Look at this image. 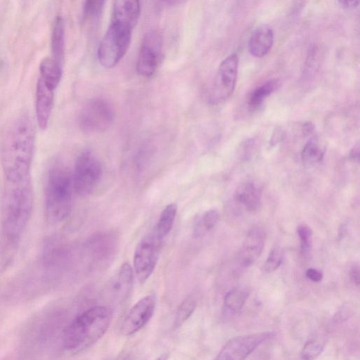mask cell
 <instances>
[{"label": "cell", "instance_id": "1", "mask_svg": "<svg viewBox=\"0 0 360 360\" xmlns=\"http://www.w3.org/2000/svg\"><path fill=\"white\" fill-rule=\"evenodd\" d=\"M33 205L30 175L16 181L6 180L0 209V271L7 269L14 260L30 221Z\"/></svg>", "mask_w": 360, "mask_h": 360}, {"label": "cell", "instance_id": "2", "mask_svg": "<svg viewBox=\"0 0 360 360\" xmlns=\"http://www.w3.org/2000/svg\"><path fill=\"white\" fill-rule=\"evenodd\" d=\"M35 143V129L27 112L15 115L6 125L1 144V160L7 181L30 175Z\"/></svg>", "mask_w": 360, "mask_h": 360}, {"label": "cell", "instance_id": "3", "mask_svg": "<svg viewBox=\"0 0 360 360\" xmlns=\"http://www.w3.org/2000/svg\"><path fill=\"white\" fill-rule=\"evenodd\" d=\"M111 319L110 309L103 305L94 306L82 311L63 330L64 349L77 354L89 348L106 333Z\"/></svg>", "mask_w": 360, "mask_h": 360}, {"label": "cell", "instance_id": "4", "mask_svg": "<svg viewBox=\"0 0 360 360\" xmlns=\"http://www.w3.org/2000/svg\"><path fill=\"white\" fill-rule=\"evenodd\" d=\"M74 188L72 174L65 165L56 163L48 171L45 183V212L49 221L57 223L70 214Z\"/></svg>", "mask_w": 360, "mask_h": 360}, {"label": "cell", "instance_id": "5", "mask_svg": "<svg viewBox=\"0 0 360 360\" xmlns=\"http://www.w3.org/2000/svg\"><path fill=\"white\" fill-rule=\"evenodd\" d=\"M131 31L110 22L97 50L98 60L103 67L112 68L122 60L129 47Z\"/></svg>", "mask_w": 360, "mask_h": 360}, {"label": "cell", "instance_id": "6", "mask_svg": "<svg viewBox=\"0 0 360 360\" xmlns=\"http://www.w3.org/2000/svg\"><path fill=\"white\" fill-rule=\"evenodd\" d=\"M164 240L153 231L143 236L138 243L133 259L134 273L141 283L153 274L159 259Z\"/></svg>", "mask_w": 360, "mask_h": 360}, {"label": "cell", "instance_id": "7", "mask_svg": "<svg viewBox=\"0 0 360 360\" xmlns=\"http://www.w3.org/2000/svg\"><path fill=\"white\" fill-rule=\"evenodd\" d=\"M103 174L98 159L89 150L83 151L77 158L72 181L74 191L79 196L91 194L98 186Z\"/></svg>", "mask_w": 360, "mask_h": 360}, {"label": "cell", "instance_id": "8", "mask_svg": "<svg viewBox=\"0 0 360 360\" xmlns=\"http://www.w3.org/2000/svg\"><path fill=\"white\" fill-rule=\"evenodd\" d=\"M115 112L106 100L97 98L86 102L79 115L80 129L86 133L105 131L114 120Z\"/></svg>", "mask_w": 360, "mask_h": 360}, {"label": "cell", "instance_id": "9", "mask_svg": "<svg viewBox=\"0 0 360 360\" xmlns=\"http://www.w3.org/2000/svg\"><path fill=\"white\" fill-rule=\"evenodd\" d=\"M162 50V37L156 30L146 32L136 61V71L142 77L152 76L158 68Z\"/></svg>", "mask_w": 360, "mask_h": 360}, {"label": "cell", "instance_id": "10", "mask_svg": "<svg viewBox=\"0 0 360 360\" xmlns=\"http://www.w3.org/2000/svg\"><path fill=\"white\" fill-rule=\"evenodd\" d=\"M238 63L239 58L236 53L229 55L221 62L211 93L212 103H221L232 94L236 83Z\"/></svg>", "mask_w": 360, "mask_h": 360}, {"label": "cell", "instance_id": "11", "mask_svg": "<svg viewBox=\"0 0 360 360\" xmlns=\"http://www.w3.org/2000/svg\"><path fill=\"white\" fill-rule=\"evenodd\" d=\"M274 335L273 332L238 336L229 340L221 348L216 359L241 360L245 359L258 346Z\"/></svg>", "mask_w": 360, "mask_h": 360}, {"label": "cell", "instance_id": "12", "mask_svg": "<svg viewBox=\"0 0 360 360\" xmlns=\"http://www.w3.org/2000/svg\"><path fill=\"white\" fill-rule=\"evenodd\" d=\"M156 304L154 295H148L141 298L131 308L123 321L121 332L130 336L141 330L152 318Z\"/></svg>", "mask_w": 360, "mask_h": 360}, {"label": "cell", "instance_id": "13", "mask_svg": "<svg viewBox=\"0 0 360 360\" xmlns=\"http://www.w3.org/2000/svg\"><path fill=\"white\" fill-rule=\"evenodd\" d=\"M133 269L129 262H124L110 279L105 295L113 304H122L129 297L133 287Z\"/></svg>", "mask_w": 360, "mask_h": 360}, {"label": "cell", "instance_id": "14", "mask_svg": "<svg viewBox=\"0 0 360 360\" xmlns=\"http://www.w3.org/2000/svg\"><path fill=\"white\" fill-rule=\"evenodd\" d=\"M265 238L266 233L262 227L255 226L249 231L236 256L241 267H249L257 261L263 250Z\"/></svg>", "mask_w": 360, "mask_h": 360}, {"label": "cell", "instance_id": "15", "mask_svg": "<svg viewBox=\"0 0 360 360\" xmlns=\"http://www.w3.org/2000/svg\"><path fill=\"white\" fill-rule=\"evenodd\" d=\"M54 102V90L49 88L41 79H38L35 94V110L39 128L45 130L49 125Z\"/></svg>", "mask_w": 360, "mask_h": 360}, {"label": "cell", "instance_id": "16", "mask_svg": "<svg viewBox=\"0 0 360 360\" xmlns=\"http://www.w3.org/2000/svg\"><path fill=\"white\" fill-rule=\"evenodd\" d=\"M139 15V0H113L110 22L133 30Z\"/></svg>", "mask_w": 360, "mask_h": 360}, {"label": "cell", "instance_id": "17", "mask_svg": "<svg viewBox=\"0 0 360 360\" xmlns=\"http://www.w3.org/2000/svg\"><path fill=\"white\" fill-rule=\"evenodd\" d=\"M274 32L271 27L263 24L258 26L248 40L250 53L255 58H262L268 54L274 44Z\"/></svg>", "mask_w": 360, "mask_h": 360}, {"label": "cell", "instance_id": "18", "mask_svg": "<svg viewBox=\"0 0 360 360\" xmlns=\"http://www.w3.org/2000/svg\"><path fill=\"white\" fill-rule=\"evenodd\" d=\"M233 198L246 211L254 213L261 205L262 189L252 182H245L236 189Z\"/></svg>", "mask_w": 360, "mask_h": 360}, {"label": "cell", "instance_id": "19", "mask_svg": "<svg viewBox=\"0 0 360 360\" xmlns=\"http://www.w3.org/2000/svg\"><path fill=\"white\" fill-rule=\"evenodd\" d=\"M65 26L63 18L57 15L54 18L51 32V50L52 58L62 65L65 55Z\"/></svg>", "mask_w": 360, "mask_h": 360}, {"label": "cell", "instance_id": "20", "mask_svg": "<svg viewBox=\"0 0 360 360\" xmlns=\"http://www.w3.org/2000/svg\"><path fill=\"white\" fill-rule=\"evenodd\" d=\"M39 79L49 88L55 90L62 77V65L53 58H44L39 64Z\"/></svg>", "mask_w": 360, "mask_h": 360}, {"label": "cell", "instance_id": "21", "mask_svg": "<svg viewBox=\"0 0 360 360\" xmlns=\"http://www.w3.org/2000/svg\"><path fill=\"white\" fill-rule=\"evenodd\" d=\"M177 212V206L175 203L167 205L162 211L153 231L161 238H165L171 231Z\"/></svg>", "mask_w": 360, "mask_h": 360}, {"label": "cell", "instance_id": "22", "mask_svg": "<svg viewBox=\"0 0 360 360\" xmlns=\"http://www.w3.org/2000/svg\"><path fill=\"white\" fill-rule=\"evenodd\" d=\"M249 295V290L244 288H236L229 290L224 296V309L229 313L238 312L243 308Z\"/></svg>", "mask_w": 360, "mask_h": 360}, {"label": "cell", "instance_id": "23", "mask_svg": "<svg viewBox=\"0 0 360 360\" xmlns=\"http://www.w3.org/2000/svg\"><path fill=\"white\" fill-rule=\"evenodd\" d=\"M280 86L277 79H270L256 88L249 96L248 104L251 109L258 108L264 99L275 91Z\"/></svg>", "mask_w": 360, "mask_h": 360}, {"label": "cell", "instance_id": "24", "mask_svg": "<svg viewBox=\"0 0 360 360\" xmlns=\"http://www.w3.org/2000/svg\"><path fill=\"white\" fill-rule=\"evenodd\" d=\"M219 220V213L216 210L212 209L206 211L199 217L194 224L193 235L195 238L204 236L212 230Z\"/></svg>", "mask_w": 360, "mask_h": 360}, {"label": "cell", "instance_id": "25", "mask_svg": "<svg viewBox=\"0 0 360 360\" xmlns=\"http://www.w3.org/2000/svg\"><path fill=\"white\" fill-rule=\"evenodd\" d=\"M195 298L190 295L186 297L176 310L174 326L178 328L184 324L193 314L196 307Z\"/></svg>", "mask_w": 360, "mask_h": 360}, {"label": "cell", "instance_id": "26", "mask_svg": "<svg viewBox=\"0 0 360 360\" xmlns=\"http://www.w3.org/2000/svg\"><path fill=\"white\" fill-rule=\"evenodd\" d=\"M285 257V252L280 246H276L269 252L264 262L262 271L265 273H271L276 271L282 264Z\"/></svg>", "mask_w": 360, "mask_h": 360}, {"label": "cell", "instance_id": "27", "mask_svg": "<svg viewBox=\"0 0 360 360\" xmlns=\"http://www.w3.org/2000/svg\"><path fill=\"white\" fill-rule=\"evenodd\" d=\"M323 155V153L319 146L311 141L304 146L301 153L302 160L306 166H311L320 162Z\"/></svg>", "mask_w": 360, "mask_h": 360}, {"label": "cell", "instance_id": "28", "mask_svg": "<svg viewBox=\"0 0 360 360\" xmlns=\"http://www.w3.org/2000/svg\"><path fill=\"white\" fill-rule=\"evenodd\" d=\"M297 236L300 241L301 252L308 255L312 247V231L307 224H300L297 229Z\"/></svg>", "mask_w": 360, "mask_h": 360}, {"label": "cell", "instance_id": "29", "mask_svg": "<svg viewBox=\"0 0 360 360\" xmlns=\"http://www.w3.org/2000/svg\"><path fill=\"white\" fill-rule=\"evenodd\" d=\"M324 346L316 340H309L305 343L302 349L300 356L303 359H314L323 352Z\"/></svg>", "mask_w": 360, "mask_h": 360}, {"label": "cell", "instance_id": "30", "mask_svg": "<svg viewBox=\"0 0 360 360\" xmlns=\"http://www.w3.org/2000/svg\"><path fill=\"white\" fill-rule=\"evenodd\" d=\"M105 0H85L84 14L86 17L97 15L102 10Z\"/></svg>", "mask_w": 360, "mask_h": 360}, {"label": "cell", "instance_id": "31", "mask_svg": "<svg viewBox=\"0 0 360 360\" xmlns=\"http://www.w3.org/2000/svg\"><path fill=\"white\" fill-rule=\"evenodd\" d=\"M349 276L352 283L358 287L360 281L359 266L358 264L354 263L349 266Z\"/></svg>", "mask_w": 360, "mask_h": 360}, {"label": "cell", "instance_id": "32", "mask_svg": "<svg viewBox=\"0 0 360 360\" xmlns=\"http://www.w3.org/2000/svg\"><path fill=\"white\" fill-rule=\"evenodd\" d=\"M306 276L313 282H320L323 278V274L316 269L309 268L306 271Z\"/></svg>", "mask_w": 360, "mask_h": 360}, {"label": "cell", "instance_id": "33", "mask_svg": "<svg viewBox=\"0 0 360 360\" xmlns=\"http://www.w3.org/2000/svg\"><path fill=\"white\" fill-rule=\"evenodd\" d=\"M344 8L354 9L359 5V0H338Z\"/></svg>", "mask_w": 360, "mask_h": 360}, {"label": "cell", "instance_id": "34", "mask_svg": "<svg viewBox=\"0 0 360 360\" xmlns=\"http://www.w3.org/2000/svg\"><path fill=\"white\" fill-rule=\"evenodd\" d=\"M314 130V125L310 122H307L302 125V132L305 136L310 135Z\"/></svg>", "mask_w": 360, "mask_h": 360}, {"label": "cell", "instance_id": "35", "mask_svg": "<svg viewBox=\"0 0 360 360\" xmlns=\"http://www.w3.org/2000/svg\"><path fill=\"white\" fill-rule=\"evenodd\" d=\"M283 137V132L281 131V130H276V131L274 133L273 136H271V144H276L278 142H279L282 138Z\"/></svg>", "mask_w": 360, "mask_h": 360}, {"label": "cell", "instance_id": "36", "mask_svg": "<svg viewBox=\"0 0 360 360\" xmlns=\"http://www.w3.org/2000/svg\"><path fill=\"white\" fill-rule=\"evenodd\" d=\"M349 158L354 161H359V144L354 146L349 153Z\"/></svg>", "mask_w": 360, "mask_h": 360}, {"label": "cell", "instance_id": "37", "mask_svg": "<svg viewBox=\"0 0 360 360\" xmlns=\"http://www.w3.org/2000/svg\"><path fill=\"white\" fill-rule=\"evenodd\" d=\"M159 1L168 4V5H175L182 2L184 0H158Z\"/></svg>", "mask_w": 360, "mask_h": 360}]
</instances>
